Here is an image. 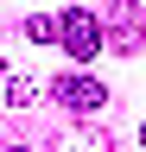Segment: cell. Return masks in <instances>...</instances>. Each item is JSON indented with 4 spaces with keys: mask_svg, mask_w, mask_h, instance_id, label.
I'll list each match as a JSON object with an SVG mask.
<instances>
[{
    "mask_svg": "<svg viewBox=\"0 0 146 152\" xmlns=\"http://www.w3.org/2000/svg\"><path fill=\"white\" fill-rule=\"evenodd\" d=\"M57 45L76 57V64H89V57L102 51V19L83 13V7H76V13H57Z\"/></svg>",
    "mask_w": 146,
    "mask_h": 152,
    "instance_id": "obj_1",
    "label": "cell"
},
{
    "mask_svg": "<svg viewBox=\"0 0 146 152\" xmlns=\"http://www.w3.org/2000/svg\"><path fill=\"white\" fill-rule=\"evenodd\" d=\"M57 102H64L70 114H95V108L108 102V89L95 83V76H83V70H76V76H57Z\"/></svg>",
    "mask_w": 146,
    "mask_h": 152,
    "instance_id": "obj_2",
    "label": "cell"
},
{
    "mask_svg": "<svg viewBox=\"0 0 146 152\" xmlns=\"http://www.w3.org/2000/svg\"><path fill=\"white\" fill-rule=\"evenodd\" d=\"M114 32H102V45H114V51H140L146 45V26H140V7H121L114 19H108Z\"/></svg>",
    "mask_w": 146,
    "mask_h": 152,
    "instance_id": "obj_3",
    "label": "cell"
},
{
    "mask_svg": "<svg viewBox=\"0 0 146 152\" xmlns=\"http://www.w3.org/2000/svg\"><path fill=\"white\" fill-rule=\"evenodd\" d=\"M51 152H114V140H108L102 127H64L57 140H51Z\"/></svg>",
    "mask_w": 146,
    "mask_h": 152,
    "instance_id": "obj_4",
    "label": "cell"
},
{
    "mask_svg": "<svg viewBox=\"0 0 146 152\" xmlns=\"http://www.w3.org/2000/svg\"><path fill=\"white\" fill-rule=\"evenodd\" d=\"M26 38L32 45H57V19H26Z\"/></svg>",
    "mask_w": 146,
    "mask_h": 152,
    "instance_id": "obj_5",
    "label": "cell"
},
{
    "mask_svg": "<svg viewBox=\"0 0 146 152\" xmlns=\"http://www.w3.org/2000/svg\"><path fill=\"white\" fill-rule=\"evenodd\" d=\"M7 102L13 108H32V102H38V83H7Z\"/></svg>",
    "mask_w": 146,
    "mask_h": 152,
    "instance_id": "obj_6",
    "label": "cell"
},
{
    "mask_svg": "<svg viewBox=\"0 0 146 152\" xmlns=\"http://www.w3.org/2000/svg\"><path fill=\"white\" fill-rule=\"evenodd\" d=\"M0 83H7V57H0Z\"/></svg>",
    "mask_w": 146,
    "mask_h": 152,
    "instance_id": "obj_7",
    "label": "cell"
},
{
    "mask_svg": "<svg viewBox=\"0 0 146 152\" xmlns=\"http://www.w3.org/2000/svg\"><path fill=\"white\" fill-rule=\"evenodd\" d=\"M140 146H146V127H140Z\"/></svg>",
    "mask_w": 146,
    "mask_h": 152,
    "instance_id": "obj_8",
    "label": "cell"
},
{
    "mask_svg": "<svg viewBox=\"0 0 146 152\" xmlns=\"http://www.w3.org/2000/svg\"><path fill=\"white\" fill-rule=\"evenodd\" d=\"M7 152H26V146H7Z\"/></svg>",
    "mask_w": 146,
    "mask_h": 152,
    "instance_id": "obj_9",
    "label": "cell"
}]
</instances>
